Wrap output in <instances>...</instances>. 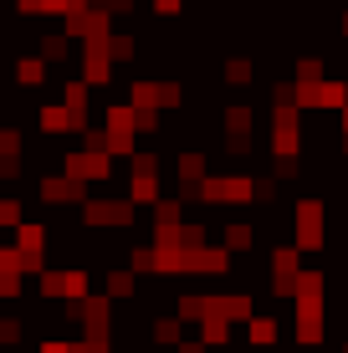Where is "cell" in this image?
Here are the masks:
<instances>
[{"mask_svg": "<svg viewBox=\"0 0 348 353\" xmlns=\"http://www.w3.org/2000/svg\"><path fill=\"white\" fill-rule=\"evenodd\" d=\"M21 164H26V154H21V133L16 128H0V174L16 179Z\"/></svg>", "mask_w": 348, "mask_h": 353, "instance_id": "cell-8", "label": "cell"}, {"mask_svg": "<svg viewBox=\"0 0 348 353\" xmlns=\"http://www.w3.org/2000/svg\"><path fill=\"white\" fill-rule=\"evenodd\" d=\"M246 338L256 348H272L282 338V327H277V318H256V312H251V318H246Z\"/></svg>", "mask_w": 348, "mask_h": 353, "instance_id": "cell-10", "label": "cell"}, {"mask_svg": "<svg viewBox=\"0 0 348 353\" xmlns=\"http://www.w3.org/2000/svg\"><path fill=\"white\" fill-rule=\"evenodd\" d=\"M21 333H26V323H21V318H0V343H21Z\"/></svg>", "mask_w": 348, "mask_h": 353, "instance_id": "cell-19", "label": "cell"}, {"mask_svg": "<svg viewBox=\"0 0 348 353\" xmlns=\"http://www.w3.org/2000/svg\"><path fill=\"white\" fill-rule=\"evenodd\" d=\"M82 194H88V185H77V179H67V174H41V200H46V205H77Z\"/></svg>", "mask_w": 348, "mask_h": 353, "instance_id": "cell-7", "label": "cell"}, {"mask_svg": "<svg viewBox=\"0 0 348 353\" xmlns=\"http://www.w3.org/2000/svg\"><path fill=\"white\" fill-rule=\"evenodd\" d=\"M292 221H297V246L318 251L323 246V200H297Z\"/></svg>", "mask_w": 348, "mask_h": 353, "instance_id": "cell-6", "label": "cell"}, {"mask_svg": "<svg viewBox=\"0 0 348 353\" xmlns=\"http://www.w3.org/2000/svg\"><path fill=\"white\" fill-rule=\"evenodd\" d=\"M41 353H67V343H62V338H52V343H41Z\"/></svg>", "mask_w": 348, "mask_h": 353, "instance_id": "cell-23", "label": "cell"}, {"mask_svg": "<svg viewBox=\"0 0 348 353\" xmlns=\"http://www.w3.org/2000/svg\"><path fill=\"white\" fill-rule=\"evenodd\" d=\"M343 353H348V343H343Z\"/></svg>", "mask_w": 348, "mask_h": 353, "instance_id": "cell-26", "label": "cell"}, {"mask_svg": "<svg viewBox=\"0 0 348 353\" xmlns=\"http://www.w3.org/2000/svg\"><path fill=\"white\" fill-rule=\"evenodd\" d=\"M41 276V297H62V302H77L88 297V272H77V266H67V272H36Z\"/></svg>", "mask_w": 348, "mask_h": 353, "instance_id": "cell-5", "label": "cell"}, {"mask_svg": "<svg viewBox=\"0 0 348 353\" xmlns=\"http://www.w3.org/2000/svg\"><path fill=\"white\" fill-rule=\"evenodd\" d=\"M103 143H108L113 159H128V154H134V108H108Z\"/></svg>", "mask_w": 348, "mask_h": 353, "instance_id": "cell-4", "label": "cell"}, {"mask_svg": "<svg viewBox=\"0 0 348 353\" xmlns=\"http://www.w3.org/2000/svg\"><path fill=\"white\" fill-rule=\"evenodd\" d=\"M82 221L92 230H108V225H134V200H113V194H88L82 200Z\"/></svg>", "mask_w": 348, "mask_h": 353, "instance_id": "cell-3", "label": "cell"}, {"mask_svg": "<svg viewBox=\"0 0 348 353\" xmlns=\"http://www.w3.org/2000/svg\"><path fill=\"white\" fill-rule=\"evenodd\" d=\"M225 338H231V323H225V318H200V343H215V348H221L225 343Z\"/></svg>", "mask_w": 348, "mask_h": 353, "instance_id": "cell-12", "label": "cell"}, {"mask_svg": "<svg viewBox=\"0 0 348 353\" xmlns=\"http://www.w3.org/2000/svg\"><path fill=\"white\" fill-rule=\"evenodd\" d=\"M41 57L46 62H62L67 57V36H41Z\"/></svg>", "mask_w": 348, "mask_h": 353, "instance_id": "cell-17", "label": "cell"}, {"mask_svg": "<svg viewBox=\"0 0 348 353\" xmlns=\"http://www.w3.org/2000/svg\"><path fill=\"white\" fill-rule=\"evenodd\" d=\"M195 200L200 205H267L272 185L267 179H251V174H205Z\"/></svg>", "mask_w": 348, "mask_h": 353, "instance_id": "cell-1", "label": "cell"}, {"mask_svg": "<svg viewBox=\"0 0 348 353\" xmlns=\"http://www.w3.org/2000/svg\"><path fill=\"white\" fill-rule=\"evenodd\" d=\"M134 272H108V297H134Z\"/></svg>", "mask_w": 348, "mask_h": 353, "instance_id": "cell-13", "label": "cell"}, {"mask_svg": "<svg viewBox=\"0 0 348 353\" xmlns=\"http://www.w3.org/2000/svg\"><path fill=\"white\" fill-rule=\"evenodd\" d=\"M225 77H231V82H251L256 72H251V62H231V72H225Z\"/></svg>", "mask_w": 348, "mask_h": 353, "instance_id": "cell-21", "label": "cell"}, {"mask_svg": "<svg viewBox=\"0 0 348 353\" xmlns=\"http://www.w3.org/2000/svg\"><path fill=\"white\" fill-rule=\"evenodd\" d=\"M128 200H134V205H154V200H159V174L134 169V179H128Z\"/></svg>", "mask_w": 348, "mask_h": 353, "instance_id": "cell-9", "label": "cell"}, {"mask_svg": "<svg viewBox=\"0 0 348 353\" xmlns=\"http://www.w3.org/2000/svg\"><path fill=\"white\" fill-rule=\"evenodd\" d=\"M251 246H256V225H231L225 230V251H231V256H241Z\"/></svg>", "mask_w": 348, "mask_h": 353, "instance_id": "cell-11", "label": "cell"}, {"mask_svg": "<svg viewBox=\"0 0 348 353\" xmlns=\"http://www.w3.org/2000/svg\"><path fill=\"white\" fill-rule=\"evenodd\" d=\"M154 343H179V318H154Z\"/></svg>", "mask_w": 348, "mask_h": 353, "instance_id": "cell-15", "label": "cell"}, {"mask_svg": "<svg viewBox=\"0 0 348 353\" xmlns=\"http://www.w3.org/2000/svg\"><path fill=\"white\" fill-rule=\"evenodd\" d=\"M0 225H21V200H0Z\"/></svg>", "mask_w": 348, "mask_h": 353, "instance_id": "cell-20", "label": "cell"}, {"mask_svg": "<svg viewBox=\"0 0 348 353\" xmlns=\"http://www.w3.org/2000/svg\"><path fill=\"white\" fill-rule=\"evenodd\" d=\"M16 77H21V82H26V88H36V82H41V77H46V62H41V57H26V62H21V67H16Z\"/></svg>", "mask_w": 348, "mask_h": 353, "instance_id": "cell-14", "label": "cell"}, {"mask_svg": "<svg viewBox=\"0 0 348 353\" xmlns=\"http://www.w3.org/2000/svg\"><path fill=\"white\" fill-rule=\"evenodd\" d=\"M67 353H113L108 338H77V343H67Z\"/></svg>", "mask_w": 348, "mask_h": 353, "instance_id": "cell-18", "label": "cell"}, {"mask_svg": "<svg viewBox=\"0 0 348 353\" xmlns=\"http://www.w3.org/2000/svg\"><path fill=\"white\" fill-rule=\"evenodd\" d=\"M62 174L77 179V185H103V179L113 174V154H108L103 133L88 128V143H82V149H72L67 159H62Z\"/></svg>", "mask_w": 348, "mask_h": 353, "instance_id": "cell-2", "label": "cell"}, {"mask_svg": "<svg viewBox=\"0 0 348 353\" xmlns=\"http://www.w3.org/2000/svg\"><path fill=\"white\" fill-rule=\"evenodd\" d=\"M21 292V276H0V297H16Z\"/></svg>", "mask_w": 348, "mask_h": 353, "instance_id": "cell-22", "label": "cell"}, {"mask_svg": "<svg viewBox=\"0 0 348 353\" xmlns=\"http://www.w3.org/2000/svg\"><path fill=\"white\" fill-rule=\"evenodd\" d=\"M338 113H343V128H348V103H343V108H338Z\"/></svg>", "mask_w": 348, "mask_h": 353, "instance_id": "cell-25", "label": "cell"}, {"mask_svg": "<svg viewBox=\"0 0 348 353\" xmlns=\"http://www.w3.org/2000/svg\"><path fill=\"white\" fill-rule=\"evenodd\" d=\"M179 353H205V343H179Z\"/></svg>", "mask_w": 348, "mask_h": 353, "instance_id": "cell-24", "label": "cell"}, {"mask_svg": "<svg viewBox=\"0 0 348 353\" xmlns=\"http://www.w3.org/2000/svg\"><path fill=\"white\" fill-rule=\"evenodd\" d=\"M179 318H185V323H200V318H205V297H195V292H190V297H179Z\"/></svg>", "mask_w": 348, "mask_h": 353, "instance_id": "cell-16", "label": "cell"}]
</instances>
